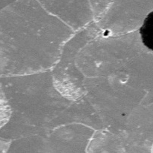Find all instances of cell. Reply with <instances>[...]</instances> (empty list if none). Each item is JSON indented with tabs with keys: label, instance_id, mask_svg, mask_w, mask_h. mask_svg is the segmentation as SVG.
<instances>
[{
	"label": "cell",
	"instance_id": "obj_1",
	"mask_svg": "<svg viewBox=\"0 0 153 153\" xmlns=\"http://www.w3.org/2000/svg\"><path fill=\"white\" fill-rule=\"evenodd\" d=\"M140 34L143 45L153 51V10L143 20L140 28Z\"/></svg>",
	"mask_w": 153,
	"mask_h": 153
}]
</instances>
